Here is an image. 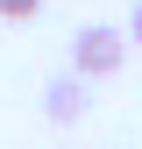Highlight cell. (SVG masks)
Here are the masks:
<instances>
[{"mask_svg": "<svg viewBox=\"0 0 142 149\" xmlns=\"http://www.w3.org/2000/svg\"><path fill=\"white\" fill-rule=\"evenodd\" d=\"M128 50H135V36H121L106 22H85L71 36V71H78V78H114V71L128 64Z\"/></svg>", "mask_w": 142, "mask_h": 149, "instance_id": "cell-1", "label": "cell"}, {"mask_svg": "<svg viewBox=\"0 0 142 149\" xmlns=\"http://www.w3.org/2000/svg\"><path fill=\"white\" fill-rule=\"evenodd\" d=\"M85 100H93V78H78V71H64V78H50L43 85V114L57 121V128H71L85 114Z\"/></svg>", "mask_w": 142, "mask_h": 149, "instance_id": "cell-2", "label": "cell"}, {"mask_svg": "<svg viewBox=\"0 0 142 149\" xmlns=\"http://www.w3.org/2000/svg\"><path fill=\"white\" fill-rule=\"evenodd\" d=\"M128 36H135V43H142V0H135V14H128Z\"/></svg>", "mask_w": 142, "mask_h": 149, "instance_id": "cell-4", "label": "cell"}, {"mask_svg": "<svg viewBox=\"0 0 142 149\" xmlns=\"http://www.w3.org/2000/svg\"><path fill=\"white\" fill-rule=\"evenodd\" d=\"M43 0H0V22H36Z\"/></svg>", "mask_w": 142, "mask_h": 149, "instance_id": "cell-3", "label": "cell"}]
</instances>
